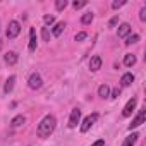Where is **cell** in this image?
<instances>
[{"mask_svg": "<svg viewBox=\"0 0 146 146\" xmlns=\"http://www.w3.org/2000/svg\"><path fill=\"white\" fill-rule=\"evenodd\" d=\"M55 125H57V119L55 115H45L41 119V122L38 124L36 127V134L40 137H48L53 131H55Z\"/></svg>", "mask_w": 146, "mask_h": 146, "instance_id": "1", "label": "cell"}, {"mask_svg": "<svg viewBox=\"0 0 146 146\" xmlns=\"http://www.w3.org/2000/svg\"><path fill=\"white\" fill-rule=\"evenodd\" d=\"M19 33H21V24L17 23V21H11L9 23V26H7V38L9 40H14V38H17L19 36Z\"/></svg>", "mask_w": 146, "mask_h": 146, "instance_id": "2", "label": "cell"}, {"mask_svg": "<svg viewBox=\"0 0 146 146\" xmlns=\"http://www.w3.org/2000/svg\"><path fill=\"white\" fill-rule=\"evenodd\" d=\"M28 86H29L31 90H40V88L43 86V79H41V76L38 74V72H33V74L29 76V79H28Z\"/></svg>", "mask_w": 146, "mask_h": 146, "instance_id": "3", "label": "cell"}, {"mask_svg": "<svg viewBox=\"0 0 146 146\" xmlns=\"http://www.w3.org/2000/svg\"><path fill=\"white\" fill-rule=\"evenodd\" d=\"M81 122V110L79 108H72V112H70V117H69V127L70 129H74V127H78V124Z\"/></svg>", "mask_w": 146, "mask_h": 146, "instance_id": "4", "label": "cell"}, {"mask_svg": "<svg viewBox=\"0 0 146 146\" xmlns=\"http://www.w3.org/2000/svg\"><path fill=\"white\" fill-rule=\"evenodd\" d=\"M144 119H146V108H141L139 110V113L132 119V122L129 124V129L132 131V129H136V127H139L141 124H144Z\"/></svg>", "mask_w": 146, "mask_h": 146, "instance_id": "5", "label": "cell"}, {"mask_svg": "<svg viewBox=\"0 0 146 146\" xmlns=\"http://www.w3.org/2000/svg\"><path fill=\"white\" fill-rule=\"evenodd\" d=\"M98 120V113H91V115H88L84 120H83V124H81V132H88L91 127H93V124Z\"/></svg>", "mask_w": 146, "mask_h": 146, "instance_id": "6", "label": "cell"}, {"mask_svg": "<svg viewBox=\"0 0 146 146\" xmlns=\"http://www.w3.org/2000/svg\"><path fill=\"white\" fill-rule=\"evenodd\" d=\"M136 105H137V100H136V98H131V100L125 103L124 110H122V117H131L132 112H134V108H136Z\"/></svg>", "mask_w": 146, "mask_h": 146, "instance_id": "7", "label": "cell"}, {"mask_svg": "<svg viewBox=\"0 0 146 146\" xmlns=\"http://www.w3.org/2000/svg\"><path fill=\"white\" fill-rule=\"evenodd\" d=\"M117 35H119V38H127V36L131 35V26H129L127 23L120 24V26H119V31H117Z\"/></svg>", "mask_w": 146, "mask_h": 146, "instance_id": "8", "label": "cell"}, {"mask_svg": "<svg viewBox=\"0 0 146 146\" xmlns=\"http://www.w3.org/2000/svg\"><path fill=\"white\" fill-rule=\"evenodd\" d=\"M28 48H29V52L36 50V31H35V28L29 29V45H28Z\"/></svg>", "mask_w": 146, "mask_h": 146, "instance_id": "9", "label": "cell"}, {"mask_svg": "<svg viewBox=\"0 0 146 146\" xmlns=\"http://www.w3.org/2000/svg\"><path fill=\"white\" fill-rule=\"evenodd\" d=\"M100 67H102V58H100L98 55L91 57V60H90V69H91L93 72H96V70H98Z\"/></svg>", "mask_w": 146, "mask_h": 146, "instance_id": "10", "label": "cell"}, {"mask_svg": "<svg viewBox=\"0 0 146 146\" xmlns=\"http://www.w3.org/2000/svg\"><path fill=\"white\" fill-rule=\"evenodd\" d=\"M14 83H16V76H9V79H7L5 84H4V93H5V95H9V93L14 90Z\"/></svg>", "mask_w": 146, "mask_h": 146, "instance_id": "11", "label": "cell"}, {"mask_svg": "<svg viewBox=\"0 0 146 146\" xmlns=\"http://www.w3.org/2000/svg\"><path fill=\"white\" fill-rule=\"evenodd\" d=\"M132 81H134V76L131 74V72H125V74L122 76V79H120V86L122 88H127V86H131Z\"/></svg>", "mask_w": 146, "mask_h": 146, "instance_id": "12", "label": "cell"}, {"mask_svg": "<svg viewBox=\"0 0 146 146\" xmlns=\"http://www.w3.org/2000/svg\"><path fill=\"white\" fill-rule=\"evenodd\" d=\"M4 58H5V62H7L9 65H14V64H17V58H19V57H17L16 52H7Z\"/></svg>", "mask_w": 146, "mask_h": 146, "instance_id": "13", "label": "cell"}, {"mask_svg": "<svg viewBox=\"0 0 146 146\" xmlns=\"http://www.w3.org/2000/svg\"><path fill=\"white\" fill-rule=\"evenodd\" d=\"M24 122H26V119H24L23 115H17V117H14V119H12L11 125H12L14 129H19V127H23V125H24Z\"/></svg>", "mask_w": 146, "mask_h": 146, "instance_id": "14", "label": "cell"}, {"mask_svg": "<svg viewBox=\"0 0 146 146\" xmlns=\"http://www.w3.org/2000/svg\"><path fill=\"white\" fill-rule=\"evenodd\" d=\"M137 137H139V136H137L136 132L129 134V136L125 137V141H124V144H122V146H134V144H136V141H137Z\"/></svg>", "mask_w": 146, "mask_h": 146, "instance_id": "15", "label": "cell"}, {"mask_svg": "<svg viewBox=\"0 0 146 146\" xmlns=\"http://www.w3.org/2000/svg\"><path fill=\"white\" fill-rule=\"evenodd\" d=\"M64 28H65V23H57V24L53 26V31H52V33H53V36H55V38H58V36L62 35Z\"/></svg>", "mask_w": 146, "mask_h": 146, "instance_id": "16", "label": "cell"}, {"mask_svg": "<svg viewBox=\"0 0 146 146\" xmlns=\"http://www.w3.org/2000/svg\"><path fill=\"white\" fill-rule=\"evenodd\" d=\"M108 95H110V88H108V84H102V86L98 88V96L107 98Z\"/></svg>", "mask_w": 146, "mask_h": 146, "instance_id": "17", "label": "cell"}, {"mask_svg": "<svg viewBox=\"0 0 146 146\" xmlns=\"http://www.w3.org/2000/svg\"><path fill=\"white\" fill-rule=\"evenodd\" d=\"M124 64H125L127 67H132V65L136 64V55H132V53H127V55L124 57Z\"/></svg>", "mask_w": 146, "mask_h": 146, "instance_id": "18", "label": "cell"}, {"mask_svg": "<svg viewBox=\"0 0 146 146\" xmlns=\"http://www.w3.org/2000/svg\"><path fill=\"white\" fill-rule=\"evenodd\" d=\"M93 21V12H86V14H83V17H81V23L83 24H90Z\"/></svg>", "mask_w": 146, "mask_h": 146, "instance_id": "19", "label": "cell"}, {"mask_svg": "<svg viewBox=\"0 0 146 146\" xmlns=\"http://www.w3.org/2000/svg\"><path fill=\"white\" fill-rule=\"evenodd\" d=\"M139 41V35H129L125 38V45H132V43H137Z\"/></svg>", "mask_w": 146, "mask_h": 146, "instance_id": "20", "label": "cell"}, {"mask_svg": "<svg viewBox=\"0 0 146 146\" xmlns=\"http://www.w3.org/2000/svg\"><path fill=\"white\" fill-rule=\"evenodd\" d=\"M67 7V0H57L55 2V9L57 11H64Z\"/></svg>", "mask_w": 146, "mask_h": 146, "instance_id": "21", "label": "cell"}, {"mask_svg": "<svg viewBox=\"0 0 146 146\" xmlns=\"http://www.w3.org/2000/svg\"><path fill=\"white\" fill-rule=\"evenodd\" d=\"M41 36H43V41H50V33H48V28H43V29H41Z\"/></svg>", "mask_w": 146, "mask_h": 146, "instance_id": "22", "label": "cell"}, {"mask_svg": "<svg viewBox=\"0 0 146 146\" xmlns=\"http://www.w3.org/2000/svg\"><path fill=\"white\" fill-rule=\"evenodd\" d=\"M108 96H110V98H117V96H120V88H113L112 93H110Z\"/></svg>", "mask_w": 146, "mask_h": 146, "instance_id": "23", "label": "cell"}, {"mask_svg": "<svg viewBox=\"0 0 146 146\" xmlns=\"http://www.w3.org/2000/svg\"><path fill=\"white\" fill-rule=\"evenodd\" d=\"M72 5H74V9H83V7L86 5V2H84V0H79V2H78V0H76V2L72 4Z\"/></svg>", "mask_w": 146, "mask_h": 146, "instance_id": "24", "label": "cell"}, {"mask_svg": "<svg viewBox=\"0 0 146 146\" xmlns=\"http://www.w3.org/2000/svg\"><path fill=\"white\" fill-rule=\"evenodd\" d=\"M117 23H119V16H115V17H112V19H110L108 28H115V26H117Z\"/></svg>", "mask_w": 146, "mask_h": 146, "instance_id": "25", "label": "cell"}, {"mask_svg": "<svg viewBox=\"0 0 146 146\" xmlns=\"http://www.w3.org/2000/svg\"><path fill=\"white\" fill-rule=\"evenodd\" d=\"M122 5H125V0H119V2H113V4H112V9H119V7H122Z\"/></svg>", "mask_w": 146, "mask_h": 146, "instance_id": "26", "label": "cell"}, {"mask_svg": "<svg viewBox=\"0 0 146 146\" xmlns=\"http://www.w3.org/2000/svg\"><path fill=\"white\" fill-rule=\"evenodd\" d=\"M43 21H45V24H53L55 17H53V16H45V17H43Z\"/></svg>", "mask_w": 146, "mask_h": 146, "instance_id": "27", "label": "cell"}, {"mask_svg": "<svg viewBox=\"0 0 146 146\" xmlns=\"http://www.w3.org/2000/svg\"><path fill=\"white\" fill-rule=\"evenodd\" d=\"M139 19H141V21H146V7H143V9L139 11Z\"/></svg>", "mask_w": 146, "mask_h": 146, "instance_id": "28", "label": "cell"}, {"mask_svg": "<svg viewBox=\"0 0 146 146\" xmlns=\"http://www.w3.org/2000/svg\"><path fill=\"white\" fill-rule=\"evenodd\" d=\"M84 38H86V33H84V31H81V33L76 35V41H83Z\"/></svg>", "mask_w": 146, "mask_h": 146, "instance_id": "29", "label": "cell"}, {"mask_svg": "<svg viewBox=\"0 0 146 146\" xmlns=\"http://www.w3.org/2000/svg\"><path fill=\"white\" fill-rule=\"evenodd\" d=\"M91 146H105V141H103V139H98V141H95Z\"/></svg>", "mask_w": 146, "mask_h": 146, "instance_id": "30", "label": "cell"}]
</instances>
